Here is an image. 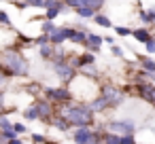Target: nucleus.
Returning a JSON list of instances; mask_svg holds the SVG:
<instances>
[{
  "label": "nucleus",
  "instance_id": "nucleus-1",
  "mask_svg": "<svg viewBox=\"0 0 155 144\" xmlns=\"http://www.w3.org/2000/svg\"><path fill=\"white\" fill-rule=\"evenodd\" d=\"M0 70L7 76H26L30 72V64L17 49L9 47L0 53Z\"/></svg>",
  "mask_w": 155,
  "mask_h": 144
},
{
  "label": "nucleus",
  "instance_id": "nucleus-2",
  "mask_svg": "<svg viewBox=\"0 0 155 144\" xmlns=\"http://www.w3.org/2000/svg\"><path fill=\"white\" fill-rule=\"evenodd\" d=\"M62 117L68 121V125H77V127H81V125L89 127L94 123V112L87 106H70V108H64L62 110Z\"/></svg>",
  "mask_w": 155,
  "mask_h": 144
},
{
  "label": "nucleus",
  "instance_id": "nucleus-3",
  "mask_svg": "<svg viewBox=\"0 0 155 144\" xmlns=\"http://www.w3.org/2000/svg\"><path fill=\"white\" fill-rule=\"evenodd\" d=\"M64 2H66L68 7H72V9L87 7V9H91V11H100L102 5L106 2V0H64Z\"/></svg>",
  "mask_w": 155,
  "mask_h": 144
},
{
  "label": "nucleus",
  "instance_id": "nucleus-4",
  "mask_svg": "<svg viewBox=\"0 0 155 144\" xmlns=\"http://www.w3.org/2000/svg\"><path fill=\"white\" fill-rule=\"evenodd\" d=\"M53 70H55L58 76L64 78V81H72V78H74V68H72L70 64H66V62H53Z\"/></svg>",
  "mask_w": 155,
  "mask_h": 144
},
{
  "label": "nucleus",
  "instance_id": "nucleus-5",
  "mask_svg": "<svg viewBox=\"0 0 155 144\" xmlns=\"http://www.w3.org/2000/svg\"><path fill=\"white\" fill-rule=\"evenodd\" d=\"M47 95H49V100L51 102H70L72 100V91H68V89H64V87H55V89H47L45 91Z\"/></svg>",
  "mask_w": 155,
  "mask_h": 144
},
{
  "label": "nucleus",
  "instance_id": "nucleus-6",
  "mask_svg": "<svg viewBox=\"0 0 155 144\" xmlns=\"http://www.w3.org/2000/svg\"><path fill=\"white\" fill-rule=\"evenodd\" d=\"M102 98L108 102V106H117V104L123 102V93H121L119 89H115V87H106V89L102 91Z\"/></svg>",
  "mask_w": 155,
  "mask_h": 144
},
{
  "label": "nucleus",
  "instance_id": "nucleus-7",
  "mask_svg": "<svg viewBox=\"0 0 155 144\" xmlns=\"http://www.w3.org/2000/svg\"><path fill=\"white\" fill-rule=\"evenodd\" d=\"M108 129L113 133H134V123H130V121H110Z\"/></svg>",
  "mask_w": 155,
  "mask_h": 144
},
{
  "label": "nucleus",
  "instance_id": "nucleus-8",
  "mask_svg": "<svg viewBox=\"0 0 155 144\" xmlns=\"http://www.w3.org/2000/svg\"><path fill=\"white\" fill-rule=\"evenodd\" d=\"M36 112H38V119H43V121H49L51 117H53V106L49 104V102H45V100H41V102H36Z\"/></svg>",
  "mask_w": 155,
  "mask_h": 144
},
{
  "label": "nucleus",
  "instance_id": "nucleus-9",
  "mask_svg": "<svg viewBox=\"0 0 155 144\" xmlns=\"http://www.w3.org/2000/svg\"><path fill=\"white\" fill-rule=\"evenodd\" d=\"M89 136H91V129L85 127V125H81L79 129H74V144H87Z\"/></svg>",
  "mask_w": 155,
  "mask_h": 144
},
{
  "label": "nucleus",
  "instance_id": "nucleus-10",
  "mask_svg": "<svg viewBox=\"0 0 155 144\" xmlns=\"http://www.w3.org/2000/svg\"><path fill=\"white\" fill-rule=\"evenodd\" d=\"M100 43H102V38L100 36H96V34H87V38H85V47L87 49H91V51H98L100 49Z\"/></svg>",
  "mask_w": 155,
  "mask_h": 144
},
{
  "label": "nucleus",
  "instance_id": "nucleus-11",
  "mask_svg": "<svg viewBox=\"0 0 155 144\" xmlns=\"http://www.w3.org/2000/svg\"><path fill=\"white\" fill-rule=\"evenodd\" d=\"M138 91H140V95H142L144 100L153 102V98H155V87H153V85H147V83H142V85L138 87Z\"/></svg>",
  "mask_w": 155,
  "mask_h": 144
},
{
  "label": "nucleus",
  "instance_id": "nucleus-12",
  "mask_svg": "<svg viewBox=\"0 0 155 144\" xmlns=\"http://www.w3.org/2000/svg\"><path fill=\"white\" fill-rule=\"evenodd\" d=\"M72 43H77V45H83L85 43V38H87V34L83 32V30H70V36H68Z\"/></svg>",
  "mask_w": 155,
  "mask_h": 144
},
{
  "label": "nucleus",
  "instance_id": "nucleus-13",
  "mask_svg": "<svg viewBox=\"0 0 155 144\" xmlns=\"http://www.w3.org/2000/svg\"><path fill=\"white\" fill-rule=\"evenodd\" d=\"M106 106H108V102H106L102 95H98V98L91 102V106H89V108H91V112H100V110H104Z\"/></svg>",
  "mask_w": 155,
  "mask_h": 144
},
{
  "label": "nucleus",
  "instance_id": "nucleus-14",
  "mask_svg": "<svg viewBox=\"0 0 155 144\" xmlns=\"http://www.w3.org/2000/svg\"><path fill=\"white\" fill-rule=\"evenodd\" d=\"M66 9H64V5H60V7H51V9H47V13H45V17L49 19V21H53L60 13H64Z\"/></svg>",
  "mask_w": 155,
  "mask_h": 144
},
{
  "label": "nucleus",
  "instance_id": "nucleus-15",
  "mask_svg": "<svg viewBox=\"0 0 155 144\" xmlns=\"http://www.w3.org/2000/svg\"><path fill=\"white\" fill-rule=\"evenodd\" d=\"M132 34H134V38H136L138 43H147V40L151 38V34H149V30H147V28H140V30H134Z\"/></svg>",
  "mask_w": 155,
  "mask_h": 144
},
{
  "label": "nucleus",
  "instance_id": "nucleus-16",
  "mask_svg": "<svg viewBox=\"0 0 155 144\" xmlns=\"http://www.w3.org/2000/svg\"><path fill=\"white\" fill-rule=\"evenodd\" d=\"M38 51H41V57H45V59H49L51 55H53V45L49 43H43V45H38Z\"/></svg>",
  "mask_w": 155,
  "mask_h": 144
},
{
  "label": "nucleus",
  "instance_id": "nucleus-17",
  "mask_svg": "<svg viewBox=\"0 0 155 144\" xmlns=\"http://www.w3.org/2000/svg\"><path fill=\"white\" fill-rule=\"evenodd\" d=\"M74 13H77L79 17H85V19H89V17H94V15H96V11H91V9H87V7H79Z\"/></svg>",
  "mask_w": 155,
  "mask_h": 144
},
{
  "label": "nucleus",
  "instance_id": "nucleus-18",
  "mask_svg": "<svg viewBox=\"0 0 155 144\" xmlns=\"http://www.w3.org/2000/svg\"><path fill=\"white\" fill-rule=\"evenodd\" d=\"M24 117H26L28 121H36V119H38V112H36V108H34V106H30V108H26V110H24Z\"/></svg>",
  "mask_w": 155,
  "mask_h": 144
},
{
  "label": "nucleus",
  "instance_id": "nucleus-19",
  "mask_svg": "<svg viewBox=\"0 0 155 144\" xmlns=\"http://www.w3.org/2000/svg\"><path fill=\"white\" fill-rule=\"evenodd\" d=\"M102 144H119V136L110 131V133H106V136H104V140H102Z\"/></svg>",
  "mask_w": 155,
  "mask_h": 144
},
{
  "label": "nucleus",
  "instance_id": "nucleus-20",
  "mask_svg": "<svg viewBox=\"0 0 155 144\" xmlns=\"http://www.w3.org/2000/svg\"><path fill=\"white\" fill-rule=\"evenodd\" d=\"M94 19H96V24H100V26H104V28H110V26H113L110 19L104 17V15H94Z\"/></svg>",
  "mask_w": 155,
  "mask_h": 144
},
{
  "label": "nucleus",
  "instance_id": "nucleus-21",
  "mask_svg": "<svg viewBox=\"0 0 155 144\" xmlns=\"http://www.w3.org/2000/svg\"><path fill=\"white\" fill-rule=\"evenodd\" d=\"M53 125H55L58 129H62V131H66V129H68V121H66L64 117H60V119H53Z\"/></svg>",
  "mask_w": 155,
  "mask_h": 144
},
{
  "label": "nucleus",
  "instance_id": "nucleus-22",
  "mask_svg": "<svg viewBox=\"0 0 155 144\" xmlns=\"http://www.w3.org/2000/svg\"><path fill=\"white\" fill-rule=\"evenodd\" d=\"M41 30H43V32H45V34L49 36V34H51V32L55 30V26H53V24H51V21L47 19V21H43V24H41Z\"/></svg>",
  "mask_w": 155,
  "mask_h": 144
},
{
  "label": "nucleus",
  "instance_id": "nucleus-23",
  "mask_svg": "<svg viewBox=\"0 0 155 144\" xmlns=\"http://www.w3.org/2000/svg\"><path fill=\"white\" fill-rule=\"evenodd\" d=\"M11 127H13V123L5 114H0V131H2V129H11Z\"/></svg>",
  "mask_w": 155,
  "mask_h": 144
},
{
  "label": "nucleus",
  "instance_id": "nucleus-24",
  "mask_svg": "<svg viewBox=\"0 0 155 144\" xmlns=\"http://www.w3.org/2000/svg\"><path fill=\"white\" fill-rule=\"evenodd\" d=\"M119 144H136V142H134L132 133H123V136H119Z\"/></svg>",
  "mask_w": 155,
  "mask_h": 144
},
{
  "label": "nucleus",
  "instance_id": "nucleus-25",
  "mask_svg": "<svg viewBox=\"0 0 155 144\" xmlns=\"http://www.w3.org/2000/svg\"><path fill=\"white\" fill-rule=\"evenodd\" d=\"M62 0H43V7L45 9H51V7H60Z\"/></svg>",
  "mask_w": 155,
  "mask_h": 144
},
{
  "label": "nucleus",
  "instance_id": "nucleus-26",
  "mask_svg": "<svg viewBox=\"0 0 155 144\" xmlns=\"http://www.w3.org/2000/svg\"><path fill=\"white\" fill-rule=\"evenodd\" d=\"M13 129H15V133H17V136L26 133V125H24V123H13Z\"/></svg>",
  "mask_w": 155,
  "mask_h": 144
},
{
  "label": "nucleus",
  "instance_id": "nucleus-27",
  "mask_svg": "<svg viewBox=\"0 0 155 144\" xmlns=\"http://www.w3.org/2000/svg\"><path fill=\"white\" fill-rule=\"evenodd\" d=\"M115 30H117V34H119V36H130V34H132V32H130V28H123V26H117Z\"/></svg>",
  "mask_w": 155,
  "mask_h": 144
},
{
  "label": "nucleus",
  "instance_id": "nucleus-28",
  "mask_svg": "<svg viewBox=\"0 0 155 144\" xmlns=\"http://www.w3.org/2000/svg\"><path fill=\"white\" fill-rule=\"evenodd\" d=\"M24 7H43V0H26Z\"/></svg>",
  "mask_w": 155,
  "mask_h": 144
},
{
  "label": "nucleus",
  "instance_id": "nucleus-29",
  "mask_svg": "<svg viewBox=\"0 0 155 144\" xmlns=\"http://www.w3.org/2000/svg\"><path fill=\"white\" fill-rule=\"evenodd\" d=\"M144 45H147V51L149 53H155V38H149Z\"/></svg>",
  "mask_w": 155,
  "mask_h": 144
},
{
  "label": "nucleus",
  "instance_id": "nucleus-30",
  "mask_svg": "<svg viewBox=\"0 0 155 144\" xmlns=\"http://www.w3.org/2000/svg\"><path fill=\"white\" fill-rule=\"evenodd\" d=\"M0 24H5V26H11V19H9V15H7L5 11H0Z\"/></svg>",
  "mask_w": 155,
  "mask_h": 144
},
{
  "label": "nucleus",
  "instance_id": "nucleus-31",
  "mask_svg": "<svg viewBox=\"0 0 155 144\" xmlns=\"http://www.w3.org/2000/svg\"><path fill=\"white\" fill-rule=\"evenodd\" d=\"M32 140H34L36 144H38V142H45V138H43L41 133H34V136H32Z\"/></svg>",
  "mask_w": 155,
  "mask_h": 144
},
{
  "label": "nucleus",
  "instance_id": "nucleus-32",
  "mask_svg": "<svg viewBox=\"0 0 155 144\" xmlns=\"http://www.w3.org/2000/svg\"><path fill=\"white\" fill-rule=\"evenodd\" d=\"M7 144H24L19 138H13V140H7Z\"/></svg>",
  "mask_w": 155,
  "mask_h": 144
},
{
  "label": "nucleus",
  "instance_id": "nucleus-33",
  "mask_svg": "<svg viewBox=\"0 0 155 144\" xmlns=\"http://www.w3.org/2000/svg\"><path fill=\"white\" fill-rule=\"evenodd\" d=\"M5 83H7V74L0 70V85H5Z\"/></svg>",
  "mask_w": 155,
  "mask_h": 144
},
{
  "label": "nucleus",
  "instance_id": "nucleus-34",
  "mask_svg": "<svg viewBox=\"0 0 155 144\" xmlns=\"http://www.w3.org/2000/svg\"><path fill=\"white\" fill-rule=\"evenodd\" d=\"M0 144H7V138H5L2 133H0Z\"/></svg>",
  "mask_w": 155,
  "mask_h": 144
},
{
  "label": "nucleus",
  "instance_id": "nucleus-35",
  "mask_svg": "<svg viewBox=\"0 0 155 144\" xmlns=\"http://www.w3.org/2000/svg\"><path fill=\"white\" fill-rule=\"evenodd\" d=\"M2 102H5V93L0 91V106H2Z\"/></svg>",
  "mask_w": 155,
  "mask_h": 144
},
{
  "label": "nucleus",
  "instance_id": "nucleus-36",
  "mask_svg": "<svg viewBox=\"0 0 155 144\" xmlns=\"http://www.w3.org/2000/svg\"><path fill=\"white\" fill-rule=\"evenodd\" d=\"M153 104H155V98H153Z\"/></svg>",
  "mask_w": 155,
  "mask_h": 144
}]
</instances>
